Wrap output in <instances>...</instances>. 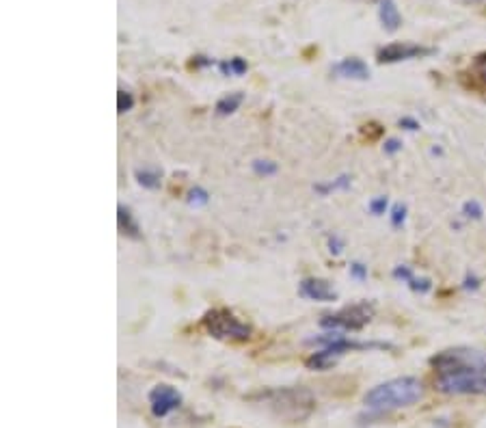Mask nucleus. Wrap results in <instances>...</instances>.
<instances>
[{
	"label": "nucleus",
	"instance_id": "obj_1",
	"mask_svg": "<svg viewBox=\"0 0 486 428\" xmlns=\"http://www.w3.org/2000/svg\"><path fill=\"white\" fill-rule=\"evenodd\" d=\"M422 398H424L422 381L415 376H400V378H391V381H385V383L376 385V388H372L366 394L363 402L368 409H372L376 413H385V411L413 407Z\"/></svg>",
	"mask_w": 486,
	"mask_h": 428
},
{
	"label": "nucleus",
	"instance_id": "obj_2",
	"mask_svg": "<svg viewBox=\"0 0 486 428\" xmlns=\"http://www.w3.org/2000/svg\"><path fill=\"white\" fill-rule=\"evenodd\" d=\"M434 385L448 396H482L486 394V368H467L436 374Z\"/></svg>",
	"mask_w": 486,
	"mask_h": 428
},
{
	"label": "nucleus",
	"instance_id": "obj_3",
	"mask_svg": "<svg viewBox=\"0 0 486 428\" xmlns=\"http://www.w3.org/2000/svg\"><path fill=\"white\" fill-rule=\"evenodd\" d=\"M264 400L269 402V407H273L279 415L290 417V419H303L309 413L314 411L316 400L312 396V392L307 390H296V388H288V390H275L261 396Z\"/></svg>",
	"mask_w": 486,
	"mask_h": 428
},
{
	"label": "nucleus",
	"instance_id": "obj_4",
	"mask_svg": "<svg viewBox=\"0 0 486 428\" xmlns=\"http://www.w3.org/2000/svg\"><path fill=\"white\" fill-rule=\"evenodd\" d=\"M203 329L216 339H232V342H244L253 333L251 327L230 310H210L203 316Z\"/></svg>",
	"mask_w": 486,
	"mask_h": 428
},
{
	"label": "nucleus",
	"instance_id": "obj_5",
	"mask_svg": "<svg viewBox=\"0 0 486 428\" xmlns=\"http://www.w3.org/2000/svg\"><path fill=\"white\" fill-rule=\"evenodd\" d=\"M372 318H374V305L363 301V303L348 305L335 314L322 316L320 325H322V329H335V331H359Z\"/></svg>",
	"mask_w": 486,
	"mask_h": 428
},
{
	"label": "nucleus",
	"instance_id": "obj_6",
	"mask_svg": "<svg viewBox=\"0 0 486 428\" xmlns=\"http://www.w3.org/2000/svg\"><path fill=\"white\" fill-rule=\"evenodd\" d=\"M430 366L436 370V374L467 370V368H486V353L475 349H450L434 355L430 359Z\"/></svg>",
	"mask_w": 486,
	"mask_h": 428
},
{
	"label": "nucleus",
	"instance_id": "obj_7",
	"mask_svg": "<svg viewBox=\"0 0 486 428\" xmlns=\"http://www.w3.org/2000/svg\"><path fill=\"white\" fill-rule=\"evenodd\" d=\"M434 48H426L419 44H407V41H395L376 52L378 63H400V61H411V59H422L430 57Z\"/></svg>",
	"mask_w": 486,
	"mask_h": 428
},
{
	"label": "nucleus",
	"instance_id": "obj_8",
	"mask_svg": "<svg viewBox=\"0 0 486 428\" xmlns=\"http://www.w3.org/2000/svg\"><path fill=\"white\" fill-rule=\"evenodd\" d=\"M182 405V394L171 385H156L149 392V407L156 417H166L169 413L178 411Z\"/></svg>",
	"mask_w": 486,
	"mask_h": 428
},
{
	"label": "nucleus",
	"instance_id": "obj_9",
	"mask_svg": "<svg viewBox=\"0 0 486 428\" xmlns=\"http://www.w3.org/2000/svg\"><path fill=\"white\" fill-rule=\"evenodd\" d=\"M298 294L309 298V301H320V303H331L337 298L333 286L327 279H316V277L303 279L298 286Z\"/></svg>",
	"mask_w": 486,
	"mask_h": 428
},
{
	"label": "nucleus",
	"instance_id": "obj_10",
	"mask_svg": "<svg viewBox=\"0 0 486 428\" xmlns=\"http://www.w3.org/2000/svg\"><path fill=\"white\" fill-rule=\"evenodd\" d=\"M333 74L339 78H350V80H368L370 67L366 61H361L357 57H348V59H341L339 63L333 65Z\"/></svg>",
	"mask_w": 486,
	"mask_h": 428
},
{
	"label": "nucleus",
	"instance_id": "obj_11",
	"mask_svg": "<svg viewBox=\"0 0 486 428\" xmlns=\"http://www.w3.org/2000/svg\"><path fill=\"white\" fill-rule=\"evenodd\" d=\"M117 225H119V230H121L123 236H128L132 240H139L141 238V227H139V223L135 219V214L130 212V208H125V205H119L117 208Z\"/></svg>",
	"mask_w": 486,
	"mask_h": 428
},
{
	"label": "nucleus",
	"instance_id": "obj_12",
	"mask_svg": "<svg viewBox=\"0 0 486 428\" xmlns=\"http://www.w3.org/2000/svg\"><path fill=\"white\" fill-rule=\"evenodd\" d=\"M378 18L383 22L385 30H391V33L397 30V28H400V24H402V16H400V11H397V7L391 3V0H383V3H380Z\"/></svg>",
	"mask_w": 486,
	"mask_h": 428
},
{
	"label": "nucleus",
	"instance_id": "obj_13",
	"mask_svg": "<svg viewBox=\"0 0 486 428\" xmlns=\"http://www.w3.org/2000/svg\"><path fill=\"white\" fill-rule=\"evenodd\" d=\"M244 102V94L236 91V94H227L216 102V115L218 117H227L232 113H236L240 108V104Z\"/></svg>",
	"mask_w": 486,
	"mask_h": 428
},
{
	"label": "nucleus",
	"instance_id": "obj_14",
	"mask_svg": "<svg viewBox=\"0 0 486 428\" xmlns=\"http://www.w3.org/2000/svg\"><path fill=\"white\" fill-rule=\"evenodd\" d=\"M135 178L143 188H149V191H156L162 184V174H160V171H156V169H137Z\"/></svg>",
	"mask_w": 486,
	"mask_h": 428
},
{
	"label": "nucleus",
	"instance_id": "obj_15",
	"mask_svg": "<svg viewBox=\"0 0 486 428\" xmlns=\"http://www.w3.org/2000/svg\"><path fill=\"white\" fill-rule=\"evenodd\" d=\"M350 184H352V178L350 176H339V178H335V180H331V182H324V184H316L314 186V191L318 193V195H331V193H335V191H346V188H350Z\"/></svg>",
	"mask_w": 486,
	"mask_h": 428
},
{
	"label": "nucleus",
	"instance_id": "obj_16",
	"mask_svg": "<svg viewBox=\"0 0 486 428\" xmlns=\"http://www.w3.org/2000/svg\"><path fill=\"white\" fill-rule=\"evenodd\" d=\"M218 69L223 72L225 76H242V74L249 69V65H247V61H244V59L234 57V59H230V61L218 63Z\"/></svg>",
	"mask_w": 486,
	"mask_h": 428
},
{
	"label": "nucleus",
	"instance_id": "obj_17",
	"mask_svg": "<svg viewBox=\"0 0 486 428\" xmlns=\"http://www.w3.org/2000/svg\"><path fill=\"white\" fill-rule=\"evenodd\" d=\"M251 169H253V174L266 178V176H275V174H277V171H279V164L273 162V160H253Z\"/></svg>",
	"mask_w": 486,
	"mask_h": 428
},
{
	"label": "nucleus",
	"instance_id": "obj_18",
	"mask_svg": "<svg viewBox=\"0 0 486 428\" xmlns=\"http://www.w3.org/2000/svg\"><path fill=\"white\" fill-rule=\"evenodd\" d=\"M186 201H188L193 208H201V205H208V201H210V195H208V191H205V188H201V186H195V188H191V191H188V197H186Z\"/></svg>",
	"mask_w": 486,
	"mask_h": 428
},
{
	"label": "nucleus",
	"instance_id": "obj_19",
	"mask_svg": "<svg viewBox=\"0 0 486 428\" xmlns=\"http://www.w3.org/2000/svg\"><path fill=\"white\" fill-rule=\"evenodd\" d=\"M132 108H135V96H132L130 91L119 89V94H117V111L119 113H128Z\"/></svg>",
	"mask_w": 486,
	"mask_h": 428
},
{
	"label": "nucleus",
	"instance_id": "obj_20",
	"mask_svg": "<svg viewBox=\"0 0 486 428\" xmlns=\"http://www.w3.org/2000/svg\"><path fill=\"white\" fill-rule=\"evenodd\" d=\"M389 219H391V225H393V227H400V225L407 221V205H405V203H395V205L391 208Z\"/></svg>",
	"mask_w": 486,
	"mask_h": 428
},
{
	"label": "nucleus",
	"instance_id": "obj_21",
	"mask_svg": "<svg viewBox=\"0 0 486 428\" xmlns=\"http://www.w3.org/2000/svg\"><path fill=\"white\" fill-rule=\"evenodd\" d=\"M482 214H484V210H482V205H480L477 201H465V205H463V217H465V219H475V221H480V219H482Z\"/></svg>",
	"mask_w": 486,
	"mask_h": 428
},
{
	"label": "nucleus",
	"instance_id": "obj_22",
	"mask_svg": "<svg viewBox=\"0 0 486 428\" xmlns=\"http://www.w3.org/2000/svg\"><path fill=\"white\" fill-rule=\"evenodd\" d=\"M471 69H473V76L486 84V52H484V55H480V57L473 61V67H471Z\"/></svg>",
	"mask_w": 486,
	"mask_h": 428
},
{
	"label": "nucleus",
	"instance_id": "obj_23",
	"mask_svg": "<svg viewBox=\"0 0 486 428\" xmlns=\"http://www.w3.org/2000/svg\"><path fill=\"white\" fill-rule=\"evenodd\" d=\"M409 288L413 290V292H422V294H426V292H430V288H432V281L428 279V277H413L411 281H409Z\"/></svg>",
	"mask_w": 486,
	"mask_h": 428
},
{
	"label": "nucleus",
	"instance_id": "obj_24",
	"mask_svg": "<svg viewBox=\"0 0 486 428\" xmlns=\"http://www.w3.org/2000/svg\"><path fill=\"white\" fill-rule=\"evenodd\" d=\"M387 205H389L387 197H376V199L370 201V212L374 214V217H380V214H385Z\"/></svg>",
	"mask_w": 486,
	"mask_h": 428
},
{
	"label": "nucleus",
	"instance_id": "obj_25",
	"mask_svg": "<svg viewBox=\"0 0 486 428\" xmlns=\"http://www.w3.org/2000/svg\"><path fill=\"white\" fill-rule=\"evenodd\" d=\"M350 277H355V279H359V281L368 279V266L361 264V262H352V264H350Z\"/></svg>",
	"mask_w": 486,
	"mask_h": 428
},
{
	"label": "nucleus",
	"instance_id": "obj_26",
	"mask_svg": "<svg viewBox=\"0 0 486 428\" xmlns=\"http://www.w3.org/2000/svg\"><path fill=\"white\" fill-rule=\"evenodd\" d=\"M393 277H395V279H400V281H405V283H409L415 275H413V271H411L409 266H395V269H393Z\"/></svg>",
	"mask_w": 486,
	"mask_h": 428
},
{
	"label": "nucleus",
	"instance_id": "obj_27",
	"mask_svg": "<svg viewBox=\"0 0 486 428\" xmlns=\"http://www.w3.org/2000/svg\"><path fill=\"white\" fill-rule=\"evenodd\" d=\"M361 135L368 137V139H378V137L383 135V128L376 125V123H368V125L361 128Z\"/></svg>",
	"mask_w": 486,
	"mask_h": 428
},
{
	"label": "nucleus",
	"instance_id": "obj_28",
	"mask_svg": "<svg viewBox=\"0 0 486 428\" xmlns=\"http://www.w3.org/2000/svg\"><path fill=\"white\" fill-rule=\"evenodd\" d=\"M383 150H385V154L393 156V154H397V152L402 150V143L397 141V139H387V141H385V145H383Z\"/></svg>",
	"mask_w": 486,
	"mask_h": 428
},
{
	"label": "nucleus",
	"instance_id": "obj_29",
	"mask_svg": "<svg viewBox=\"0 0 486 428\" xmlns=\"http://www.w3.org/2000/svg\"><path fill=\"white\" fill-rule=\"evenodd\" d=\"M341 249H344L341 238H339V236H329V251H331L333 255H339V253H341Z\"/></svg>",
	"mask_w": 486,
	"mask_h": 428
},
{
	"label": "nucleus",
	"instance_id": "obj_30",
	"mask_svg": "<svg viewBox=\"0 0 486 428\" xmlns=\"http://www.w3.org/2000/svg\"><path fill=\"white\" fill-rule=\"evenodd\" d=\"M400 125H402V128H407V130H411V133L419 130V123H417L413 117H402V119H400Z\"/></svg>",
	"mask_w": 486,
	"mask_h": 428
},
{
	"label": "nucleus",
	"instance_id": "obj_31",
	"mask_svg": "<svg viewBox=\"0 0 486 428\" xmlns=\"http://www.w3.org/2000/svg\"><path fill=\"white\" fill-rule=\"evenodd\" d=\"M463 288H465V290H477V288H480V279H477L475 275H467Z\"/></svg>",
	"mask_w": 486,
	"mask_h": 428
},
{
	"label": "nucleus",
	"instance_id": "obj_32",
	"mask_svg": "<svg viewBox=\"0 0 486 428\" xmlns=\"http://www.w3.org/2000/svg\"><path fill=\"white\" fill-rule=\"evenodd\" d=\"M214 61L212 59H208V57H195V61L191 63L193 67H208V65H212Z\"/></svg>",
	"mask_w": 486,
	"mask_h": 428
},
{
	"label": "nucleus",
	"instance_id": "obj_33",
	"mask_svg": "<svg viewBox=\"0 0 486 428\" xmlns=\"http://www.w3.org/2000/svg\"><path fill=\"white\" fill-rule=\"evenodd\" d=\"M469 3H484V0H469Z\"/></svg>",
	"mask_w": 486,
	"mask_h": 428
}]
</instances>
